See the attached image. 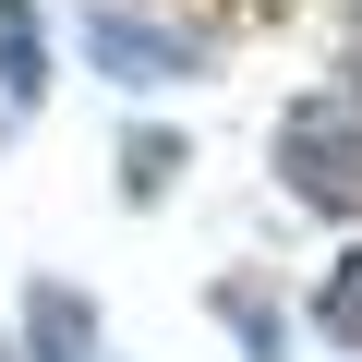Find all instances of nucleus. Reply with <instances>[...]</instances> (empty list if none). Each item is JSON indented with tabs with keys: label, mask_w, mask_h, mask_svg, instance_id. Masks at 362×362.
I'll use <instances>...</instances> for the list:
<instances>
[{
	"label": "nucleus",
	"mask_w": 362,
	"mask_h": 362,
	"mask_svg": "<svg viewBox=\"0 0 362 362\" xmlns=\"http://www.w3.org/2000/svg\"><path fill=\"white\" fill-rule=\"evenodd\" d=\"M85 49H97L109 85H194L206 73L194 37H181V25H145V13H85Z\"/></svg>",
	"instance_id": "f03ea898"
},
{
	"label": "nucleus",
	"mask_w": 362,
	"mask_h": 362,
	"mask_svg": "<svg viewBox=\"0 0 362 362\" xmlns=\"http://www.w3.org/2000/svg\"><path fill=\"white\" fill-rule=\"evenodd\" d=\"M278 181L302 206H326V218H362V97L350 85L338 97H302L278 121Z\"/></svg>",
	"instance_id": "f257e3e1"
},
{
	"label": "nucleus",
	"mask_w": 362,
	"mask_h": 362,
	"mask_svg": "<svg viewBox=\"0 0 362 362\" xmlns=\"http://www.w3.org/2000/svg\"><path fill=\"white\" fill-rule=\"evenodd\" d=\"M314 326H326V338H338V350L362 362V242H350V254H338V266L314 278Z\"/></svg>",
	"instance_id": "39448f33"
},
{
	"label": "nucleus",
	"mask_w": 362,
	"mask_h": 362,
	"mask_svg": "<svg viewBox=\"0 0 362 362\" xmlns=\"http://www.w3.org/2000/svg\"><path fill=\"white\" fill-rule=\"evenodd\" d=\"M338 85L362 97V0H350V25H338Z\"/></svg>",
	"instance_id": "0eeeda50"
},
{
	"label": "nucleus",
	"mask_w": 362,
	"mask_h": 362,
	"mask_svg": "<svg viewBox=\"0 0 362 362\" xmlns=\"http://www.w3.org/2000/svg\"><path fill=\"white\" fill-rule=\"evenodd\" d=\"M49 85V37H37V0H0V97H37Z\"/></svg>",
	"instance_id": "20e7f679"
},
{
	"label": "nucleus",
	"mask_w": 362,
	"mask_h": 362,
	"mask_svg": "<svg viewBox=\"0 0 362 362\" xmlns=\"http://www.w3.org/2000/svg\"><path fill=\"white\" fill-rule=\"evenodd\" d=\"M25 350H37V362H97V302L61 290V278H37V290H25Z\"/></svg>",
	"instance_id": "7ed1b4c3"
},
{
	"label": "nucleus",
	"mask_w": 362,
	"mask_h": 362,
	"mask_svg": "<svg viewBox=\"0 0 362 362\" xmlns=\"http://www.w3.org/2000/svg\"><path fill=\"white\" fill-rule=\"evenodd\" d=\"M121 169H133V181H121L133 206H145V194H169V181H181V133H133V145H121Z\"/></svg>",
	"instance_id": "423d86ee"
},
{
	"label": "nucleus",
	"mask_w": 362,
	"mask_h": 362,
	"mask_svg": "<svg viewBox=\"0 0 362 362\" xmlns=\"http://www.w3.org/2000/svg\"><path fill=\"white\" fill-rule=\"evenodd\" d=\"M0 362H13V350H0Z\"/></svg>",
	"instance_id": "6e6552de"
}]
</instances>
